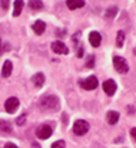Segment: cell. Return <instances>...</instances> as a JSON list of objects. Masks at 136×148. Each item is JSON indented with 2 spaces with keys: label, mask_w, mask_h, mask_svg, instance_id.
Masks as SVG:
<instances>
[{
  "label": "cell",
  "mask_w": 136,
  "mask_h": 148,
  "mask_svg": "<svg viewBox=\"0 0 136 148\" xmlns=\"http://www.w3.org/2000/svg\"><path fill=\"white\" fill-rule=\"evenodd\" d=\"M0 45H1V40H0Z\"/></svg>",
  "instance_id": "cell-28"
},
{
  "label": "cell",
  "mask_w": 136,
  "mask_h": 148,
  "mask_svg": "<svg viewBox=\"0 0 136 148\" xmlns=\"http://www.w3.org/2000/svg\"><path fill=\"white\" fill-rule=\"evenodd\" d=\"M76 56H78V58H82V56H83V48H82V46H79V48H78Z\"/></svg>",
  "instance_id": "cell-23"
},
{
  "label": "cell",
  "mask_w": 136,
  "mask_h": 148,
  "mask_svg": "<svg viewBox=\"0 0 136 148\" xmlns=\"http://www.w3.org/2000/svg\"><path fill=\"white\" fill-rule=\"evenodd\" d=\"M40 106L43 111L47 112H54L59 109V99L56 95H45L40 99Z\"/></svg>",
  "instance_id": "cell-1"
},
{
  "label": "cell",
  "mask_w": 136,
  "mask_h": 148,
  "mask_svg": "<svg viewBox=\"0 0 136 148\" xmlns=\"http://www.w3.org/2000/svg\"><path fill=\"white\" fill-rule=\"evenodd\" d=\"M52 132H53V130H52V127L47 125V124L40 125V127L36 130V135H37L39 140H47V138H50Z\"/></svg>",
  "instance_id": "cell-5"
},
{
  "label": "cell",
  "mask_w": 136,
  "mask_h": 148,
  "mask_svg": "<svg viewBox=\"0 0 136 148\" xmlns=\"http://www.w3.org/2000/svg\"><path fill=\"white\" fill-rule=\"evenodd\" d=\"M131 134H132V137L135 138V135H136V132H135V128H132V132H131Z\"/></svg>",
  "instance_id": "cell-26"
},
{
  "label": "cell",
  "mask_w": 136,
  "mask_h": 148,
  "mask_svg": "<svg viewBox=\"0 0 136 148\" xmlns=\"http://www.w3.org/2000/svg\"><path fill=\"white\" fill-rule=\"evenodd\" d=\"M95 66V56L90 55V56H88V60H86V68H93Z\"/></svg>",
  "instance_id": "cell-20"
},
{
  "label": "cell",
  "mask_w": 136,
  "mask_h": 148,
  "mask_svg": "<svg viewBox=\"0 0 136 148\" xmlns=\"http://www.w3.org/2000/svg\"><path fill=\"white\" fill-rule=\"evenodd\" d=\"M14 10H13V16L14 17H17L19 14H20V12H22V7H23V1H20V0H16L14 3Z\"/></svg>",
  "instance_id": "cell-16"
},
{
  "label": "cell",
  "mask_w": 136,
  "mask_h": 148,
  "mask_svg": "<svg viewBox=\"0 0 136 148\" xmlns=\"http://www.w3.org/2000/svg\"><path fill=\"white\" fill-rule=\"evenodd\" d=\"M33 30H35L36 35H42V33L46 30V23L45 22H42V20L35 22V25H33Z\"/></svg>",
  "instance_id": "cell-14"
},
{
  "label": "cell",
  "mask_w": 136,
  "mask_h": 148,
  "mask_svg": "<svg viewBox=\"0 0 136 148\" xmlns=\"http://www.w3.org/2000/svg\"><path fill=\"white\" fill-rule=\"evenodd\" d=\"M113 66L119 73H128V71H129V65L122 56H115L113 58Z\"/></svg>",
  "instance_id": "cell-2"
},
{
  "label": "cell",
  "mask_w": 136,
  "mask_h": 148,
  "mask_svg": "<svg viewBox=\"0 0 136 148\" xmlns=\"http://www.w3.org/2000/svg\"><path fill=\"white\" fill-rule=\"evenodd\" d=\"M52 50L57 55H67L69 53V48L60 40H56V42L52 43Z\"/></svg>",
  "instance_id": "cell-8"
},
{
  "label": "cell",
  "mask_w": 136,
  "mask_h": 148,
  "mask_svg": "<svg viewBox=\"0 0 136 148\" xmlns=\"http://www.w3.org/2000/svg\"><path fill=\"white\" fill-rule=\"evenodd\" d=\"M65 147H66V144H65L63 140H59V141H56V143L52 144V148H65Z\"/></svg>",
  "instance_id": "cell-21"
},
{
  "label": "cell",
  "mask_w": 136,
  "mask_h": 148,
  "mask_svg": "<svg viewBox=\"0 0 136 148\" xmlns=\"http://www.w3.org/2000/svg\"><path fill=\"white\" fill-rule=\"evenodd\" d=\"M32 82L35 84L36 88H42L43 84H45V75H43L42 72H37V73L32 78Z\"/></svg>",
  "instance_id": "cell-13"
},
{
  "label": "cell",
  "mask_w": 136,
  "mask_h": 148,
  "mask_svg": "<svg viewBox=\"0 0 136 148\" xmlns=\"http://www.w3.org/2000/svg\"><path fill=\"white\" fill-rule=\"evenodd\" d=\"M24 122H26V115H20V116L17 118V121H16V124H17L19 127H20V125H23Z\"/></svg>",
  "instance_id": "cell-22"
},
{
  "label": "cell",
  "mask_w": 136,
  "mask_h": 148,
  "mask_svg": "<svg viewBox=\"0 0 136 148\" xmlns=\"http://www.w3.org/2000/svg\"><path fill=\"white\" fill-rule=\"evenodd\" d=\"M29 6H30L32 10H40V9H43V1H40V0H37V1H29Z\"/></svg>",
  "instance_id": "cell-17"
},
{
  "label": "cell",
  "mask_w": 136,
  "mask_h": 148,
  "mask_svg": "<svg viewBox=\"0 0 136 148\" xmlns=\"http://www.w3.org/2000/svg\"><path fill=\"white\" fill-rule=\"evenodd\" d=\"M4 148H19L16 144H13V143H7L6 145H4Z\"/></svg>",
  "instance_id": "cell-24"
},
{
  "label": "cell",
  "mask_w": 136,
  "mask_h": 148,
  "mask_svg": "<svg viewBox=\"0 0 136 148\" xmlns=\"http://www.w3.org/2000/svg\"><path fill=\"white\" fill-rule=\"evenodd\" d=\"M89 42H90V45L93 48L100 46V43H102V36H100V33H99V32H92L90 35H89Z\"/></svg>",
  "instance_id": "cell-9"
},
{
  "label": "cell",
  "mask_w": 136,
  "mask_h": 148,
  "mask_svg": "<svg viewBox=\"0 0 136 148\" xmlns=\"http://www.w3.org/2000/svg\"><path fill=\"white\" fill-rule=\"evenodd\" d=\"M66 6L69 7V10H76V9H80L85 6V1L83 0H67L66 1Z\"/></svg>",
  "instance_id": "cell-11"
},
{
  "label": "cell",
  "mask_w": 136,
  "mask_h": 148,
  "mask_svg": "<svg viewBox=\"0 0 136 148\" xmlns=\"http://www.w3.org/2000/svg\"><path fill=\"white\" fill-rule=\"evenodd\" d=\"M33 148H39V145L37 144H33Z\"/></svg>",
  "instance_id": "cell-27"
},
{
  "label": "cell",
  "mask_w": 136,
  "mask_h": 148,
  "mask_svg": "<svg viewBox=\"0 0 136 148\" xmlns=\"http://www.w3.org/2000/svg\"><path fill=\"white\" fill-rule=\"evenodd\" d=\"M116 13H118V7H116V6H112V7H109V9L106 10V17L112 19V17H115Z\"/></svg>",
  "instance_id": "cell-18"
},
{
  "label": "cell",
  "mask_w": 136,
  "mask_h": 148,
  "mask_svg": "<svg viewBox=\"0 0 136 148\" xmlns=\"http://www.w3.org/2000/svg\"><path fill=\"white\" fill-rule=\"evenodd\" d=\"M9 3H10V1H7V0H3V1H1V6H3V9H7V7H9Z\"/></svg>",
  "instance_id": "cell-25"
},
{
  "label": "cell",
  "mask_w": 136,
  "mask_h": 148,
  "mask_svg": "<svg viewBox=\"0 0 136 148\" xmlns=\"http://www.w3.org/2000/svg\"><path fill=\"white\" fill-rule=\"evenodd\" d=\"M0 131L3 134H12V124L4 119H0Z\"/></svg>",
  "instance_id": "cell-15"
},
{
  "label": "cell",
  "mask_w": 136,
  "mask_h": 148,
  "mask_svg": "<svg viewBox=\"0 0 136 148\" xmlns=\"http://www.w3.org/2000/svg\"><path fill=\"white\" fill-rule=\"evenodd\" d=\"M19 106H20V102H19V99L16 98V97H12V98H9L4 102V109L9 114H14Z\"/></svg>",
  "instance_id": "cell-6"
},
{
  "label": "cell",
  "mask_w": 136,
  "mask_h": 148,
  "mask_svg": "<svg viewBox=\"0 0 136 148\" xmlns=\"http://www.w3.org/2000/svg\"><path fill=\"white\" fill-rule=\"evenodd\" d=\"M119 112L118 111H109L107 114H106V121H107V124H110V125H115V124H118V121H119Z\"/></svg>",
  "instance_id": "cell-10"
},
{
  "label": "cell",
  "mask_w": 136,
  "mask_h": 148,
  "mask_svg": "<svg viewBox=\"0 0 136 148\" xmlns=\"http://www.w3.org/2000/svg\"><path fill=\"white\" fill-rule=\"evenodd\" d=\"M79 84H80V86H82L83 89H86V91H93V89H96L97 85H99L96 76H89V78H86V79H83V81H79Z\"/></svg>",
  "instance_id": "cell-4"
},
{
  "label": "cell",
  "mask_w": 136,
  "mask_h": 148,
  "mask_svg": "<svg viewBox=\"0 0 136 148\" xmlns=\"http://www.w3.org/2000/svg\"><path fill=\"white\" fill-rule=\"evenodd\" d=\"M123 40H125V33H123L122 30H119V32H118V40H116V45H118L119 48H122V46H123Z\"/></svg>",
  "instance_id": "cell-19"
},
{
  "label": "cell",
  "mask_w": 136,
  "mask_h": 148,
  "mask_svg": "<svg viewBox=\"0 0 136 148\" xmlns=\"http://www.w3.org/2000/svg\"><path fill=\"white\" fill-rule=\"evenodd\" d=\"M116 89H118V86H116V82L113 79H107V81L103 82V91H105L106 95H109V97L115 95Z\"/></svg>",
  "instance_id": "cell-7"
},
{
  "label": "cell",
  "mask_w": 136,
  "mask_h": 148,
  "mask_svg": "<svg viewBox=\"0 0 136 148\" xmlns=\"http://www.w3.org/2000/svg\"><path fill=\"white\" fill-rule=\"evenodd\" d=\"M12 71H13V63H12V60H6V62L3 63L1 75H3L4 78H9V76L12 75Z\"/></svg>",
  "instance_id": "cell-12"
},
{
  "label": "cell",
  "mask_w": 136,
  "mask_h": 148,
  "mask_svg": "<svg viewBox=\"0 0 136 148\" xmlns=\"http://www.w3.org/2000/svg\"><path fill=\"white\" fill-rule=\"evenodd\" d=\"M88 131H89V124L85 119H78L73 124V132L76 135H85Z\"/></svg>",
  "instance_id": "cell-3"
}]
</instances>
